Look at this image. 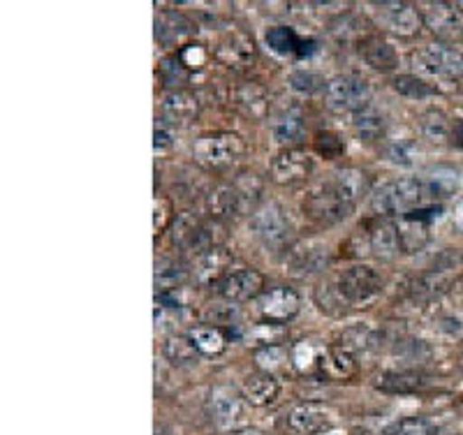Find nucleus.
I'll list each match as a JSON object with an SVG mask.
<instances>
[{
  "label": "nucleus",
  "mask_w": 463,
  "mask_h": 435,
  "mask_svg": "<svg viewBox=\"0 0 463 435\" xmlns=\"http://www.w3.org/2000/svg\"><path fill=\"white\" fill-rule=\"evenodd\" d=\"M260 194H262V181L255 174H239L211 190L206 206L216 221H237L258 209Z\"/></svg>",
  "instance_id": "obj_1"
},
{
  "label": "nucleus",
  "mask_w": 463,
  "mask_h": 435,
  "mask_svg": "<svg viewBox=\"0 0 463 435\" xmlns=\"http://www.w3.org/2000/svg\"><path fill=\"white\" fill-rule=\"evenodd\" d=\"M433 194L431 185L421 179H394L383 184L371 194V209L383 218L403 215L412 209H420Z\"/></svg>",
  "instance_id": "obj_2"
},
{
  "label": "nucleus",
  "mask_w": 463,
  "mask_h": 435,
  "mask_svg": "<svg viewBox=\"0 0 463 435\" xmlns=\"http://www.w3.org/2000/svg\"><path fill=\"white\" fill-rule=\"evenodd\" d=\"M246 153V144L234 132H211L202 135L193 144V157L209 172H227L239 163Z\"/></svg>",
  "instance_id": "obj_3"
},
{
  "label": "nucleus",
  "mask_w": 463,
  "mask_h": 435,
  "mask_svg": "<svg viewBox=\"0 0 463 435\" xmlns=\"http://www.w3.org/2000/svg\"><path fill=\"white\" fill-rule=\"evenodd\" d=\"M221 225L218 221H202L195 213H181L174 222L172 241L184 251H195L197 255L222 243Z\"/></svg>",
  "instance_id": "obj_4"
},
{
  "label": "nucleus",
  "mask_w": 463,
  "mask_h": 435,
  "mask_svg": "<svg viewBox=\"0 0 463 435\" xmlns=\"http://www.w3.org/2000/svg\"><path fill=\"white\" fill-rule=\"evenodd\" d=\"M206 412H209V420L221 430H239L246 424L248 401L243 399L239 389L230 387V384H218L209 392Z\"/></svg>",
  "instance_id": "obj_5"
},
{
  "label": "nucleus",
  "mask_w": 463,
  "mask_h": 435,
  "mask_svg": "<svg viewBox=\"0 0 463 435\" xmlns=\"http://www.w3.org/2000/svg\"><path fill=\"white\" fill-rule=\"evenodd\" d=\"M371 86L357 74H338L329 79L325 89V105L336 114H354L369 105Z\"/></svg>",
  "instance_id": "obj_6"
},
{
  "label": "nucleus",
  "mask_w": 463,
  "mask_h": 435,
  "mask_svg": "<svg viewBox=\"0 0 463 435\" xmlns=\"http://www.w3.org/2000/svg\"><path fill=\"white\" fill-rule=\"evenodd\" d=\"M250 234L258 239L262 246L269 248H280L289 241V234H292V222H289L288 213L280 204L276 202H267V204L258 206V209L250 213Z\"/></svg>",
  "instance_id": "obj_7"
},
{
  "label": "nucleus",
  "mask_w": 463,
  "mask_h": 435,
  "mask_svg": "<svg viewBox=\"0 0 463 435\" xmlns=\"http://www.w3.org/2000/svg\"><path fill=\"white\" fill-rule=\"evenodd\" d=\"M336 285L353 308L366 306L383 292V276L369 264H353L336 276Z\"/></svg>",
  "instance_id": "obj_8"
},
{
  "label": "nucleus",
  "mask_w": 463,
  "mask_h": 435,
  "mask_svg": "<svg viewBox=\"0 0 463 435\" xmlns=\"http://www.w3.org/2000/svg\"><path fill=\"white\" fill-rule=\"evenodd\" d=\"M304 211L313 222H317V225L332 227L347 221V218L353 215L354 204H350V202H345L343 197H338L325 181H320L311 193L306 194Z\"/></svg>",
  "instance_id": "obj_9"
},
{
  "label": "nucleus",
  "mask_w": 463,
  "mask_h": 435,
  "mask_svg": "<svg viewBox=\"0 0 463 435\" xmlns=\"http://www.w3.org/2000/svg\"><path fill=\"white\" fill-rule=\"evenodd\" d=\"M440 215V206H429V209H412L408 213L399 215L396 230H399L401 252H420L431 241V221Z\"/></svg>",
  "instance_id": "obj_10"
},
{
  "label": "nucleus",
  "mask_w": 463,
  "mask_h": 435,
  "mask_svg": "<svg viewBox=\"0 0 463 435\" xmlns=\"http://www.w3.org/2000/svg\"><path fill=\"white\" fill-rule=\"evenodd\" d=\"M255 308H258L260 317L264 325H285V322L295 320L299 315L301 299L299 294L288 285H276L269 288L255 299Z\"/></svg>",
  "instance_id": "obj_11"
},
{
  "label": "nucleus",
  "mask_w": 463,
  "mask_h": 435,
  "mask_svg": "<svg viewBox=\"0 0 463 435\" xmlns=\"http://www.w3.org/2000/svg\"><path fill=\"white\" fill-rule=\"evenodd\" d=\"M334 424V412L325 403L304 401L285 412L283 426L289 435H317L329 430Z\"/></svg>",
  "instance_id": "obj_12"
},
{
  "label": "nucleus",
  "mask_w": 463,
  "mask_h": 435,
  "mask_svg": "<svg viewBox=\"0 0 463 435\" xmlns=\"http://www.w3.org/2000/svg\"><path fill=\"white\" fill-rule=\"evenodd\" d=\"M213 292L221 299L230 301V304H243V301L258 299L260 294L264 292V279L262 273L248 267H237L227 271L216 285Z\"/></svg>",
  "instance_id": "obj_13"
},
{
  "label": "nucleus",
  "mask_w": 463,
  "mask_h": 435,
  "mask_svg": "<svg viewBox=\"0 0 463 435\" xmlns=\"http://www.w3.org/2000/svg\"><path fill=\"white\" fill-rule=\"evenodd\" d=\"M412 58L424 72L433 74V77L452 79V81L463 79V53L454 49L452 44L433 43L420 49Z\"/></svg>",
  "instance_id": "obj_14"
},
{
  "label": "nucleus",
  "mask_w": 463,
  "mask_h": 435,
  "mask_svg": "<svg viewBox=\"0 0 463 435\" xmlns=\"http://www.w3.org/2000/svg\"><path fill=\"white\" fill-rule=\"evenodd\" d=\"M375 22L384 28V31L394 33L399 37H412L420 33L421 12L411 3H375L373 5Z\"/></svg>",
  "instance_id": "obj_15"
},
{
  "label": "nucleus",
  "mask_w": 463,
  "mask_h": 435,
  "mask_svg": "<svg viewBox=\"0 0 463 435\" xmlns=\"http://www.w3.org/2000/svg\"><path fill=\"white\" fill-rule=\"evenodd\" d=\"M424 26L442 40V43H454L463 37V10L458 3H429L421 12Z\"/></svg>",
  "instance_id": "obj_16"
},
{
  "label": "nucleus",
  "mask_w": 463,
  "mask_h": 435,
  "mask_svg": "<svg viewBox=\"0 0 463 435\" xmlns=\"http://www.w3.org/2000/svg\"><path fill=\"white\" fill-rule=\"evenodd\" d=\"M316 169L311 153L301 148H285L271 160V179L280 185H295L306 181Z\"/></svg>",
  "instance_id": "obj_17"
},
{
  "label": "nucleus",
  "mask_w": 463,
  "mask_h": 435,
  "mask_svg": "<svg viewBox=\"0 0 463 435\" xmlns=\"http://www.w3.org/2000/svg\"><path fill=\"white\" fill-rule=\"evenodd\" d=\"M364 246H366V252L375 255L378 260H394L401 252L396 221L380 215L378 221L371 222L369 230L364 232Z\"/></svg>",
  "instance_id": "obj_18"
},
{
  "label": "nucleus",
  "mask_w": 463,
  "mask_h": 435,
  "mask_svg": "<svg viewBox=\"0 0 463 435\" xmlns=\"http://www.w3.org/2000/svg\"><path fill=\"white\" fill-rule=\"evenodd\" d=\"M232 264H234V255L227 248L218 246L197 255L193 273H195L197 283L213 288L227 271H232Z\"/></svg>",
  "instance_id": "obj_19"
},
{
  "label": "nucleus",
  "mask_w": 463,
  "mask_h": 435,
  "mask_svg": "<svg viewBox=\"0 0 463 435\" xmlns=\"http://www.w3.org/2000/svg\"><path fill=\"white\" fill-rule=\"evenodd\" d=\"M316 373L325 380H350L357 373V359L353 352L341 345L322 347Z\"/></svg>",
  "instance_id": "obj_20"
},
{
  "label": "nucleus",
  "mask_w": 463,
  "mask_h": 435,
  "mask_svg": "<svg viewBox=\"0 0 463 435\" xmlns=\"http://www.w3.org/2000/svg\"><path fill=\"white\" fill-rule=\"evenodd\" d=\"M193 22L185 19L181 12L174 10H163L160 14H156V40L165 47H179L193 35Z\"/></svg>",
  "instance_id": "obj_21"
},
{
  "label": "nucleus",
  "mask_w": 463,
  "mask_h": 435,
  "mask_svg": "<svg viewBox=\"0 0 463 435\" xmlns=\"http://www.w3.org/2000/svg\"><path fill=\"white\" fill-rule=\"evenodd\" d=\"M197 111H200V102H197L195 95L181 89L172 90L160 102V114H163L160 121L169 123V126H184V123L195 118Z\"/></svg>",
  "instance_id": "obj_22"
},
{
  "label": "nucleus",
  "mask_w": 463,
  "mask_h": 435,
  "mask_svg": "<svg viewBox=\"0 0 463 435\" xmlns=\"http://www.w3.org/2000/svg\"><path fill=\"white\" fill-rule=\"evenodd\" d=\"M325 184L329 185L338 197L350 202V204H357L359 197H364L366 190H369V179H366V174L359 172V169L354 167L336 169V172H332L329 176H326Z\"/></svg>",
  "instance_id": "obj_23"
},
{
  "label": "nucleus",
  "mask_w": 463,
  "mask_h": 435,
  "mask_svg": "<svg viewBox=\"0 0 463 435\" xmlns=\"http://www.w3.org/2000/svg\"><path fill=\"white\" fill-rule=\"evenodd\" d=\"M216 58L221 63L230 65V68H241V65H248L255 58V47L250 43V37L243 35V33H227L218 43Z\"/></svg>",
  "instance_id": "obj_24"
},
{
  "label": "nucleus",
  "mask_w": 463,
  "mask_h": 435,
  "mask_svg": "<svg viewBox=\"0 0 463 435\" xmlns=\"http://www.w3.org/2000/svg\"><path fill=\"white\" fill-rule=\"evenodd\" d=\"M359 53L371 68L380 70V72H392V70L399 68V53H396L394 44L387 43L380 35L364 37L362 44H359Z\"/></svg>",
  "instance_id": "obj_25"
},
{
  "label": "nucleus",
  "mask_w": 463,
  "mask_h": 435,
  "mask_svg": "<svg viewBox=\"0 0 463 435\" xmlns=\"http://www.w3.org/2000/svg\"><path fill=\"white\" fill-rule=\"evenodd\" d=\"M448 269L452 267H438L431 269V271L421 273L411 283V297L412 301H420V304H427V301L438 299L440 294H445L449 289V279Z\"/></svg>",
  "instance_id": "obj_26"
},
{
  "label": "nucleus",
  "mask_w": 463,
  "mask_h": 435,
  "mask_svg": "<svg viewBox=\"0 0 463 435\" xmlns=\"http://www.w3.org/2000/svg\"><path fill=\"white\" fill-rule=\"evenodd\" d=\"M288 264L297 273H316L325 269L326 248L317 241H301L289 246Z\"/></svg>",
  "instance_id": "obj_27"
},
{
  "label": "nucleus",
  "mask_w": 463,
  "mask_h": 435,
  "mask_svg": "<svg viewBox=\"0 0 463 435\" xmlns=\"http://www.w3.org/2000/svg\"><path fill=\"white\" fill-rule=\"evenodd\" d=\"M429 384H431V378L420 371H392L378 375L375 387L387 393H417L427 392Z\"/></svg>",
  "instance_id": "obj_28"
},
{
  "label": "nucleus",
  "mask_w": 463,
  "mask_h": 435,
  "mask_svg": "<svg viewBox=\"0 0 463 435\" xmlns=\"http://www.w3.org/2000/svg\"><path fill=\"white\" fill-rule=\"evenodd\" d=\"M232 100H234V107L243 116H248V118H264L269 111L267 90L260 84H255V81H243V84H239L234 89Z\"/></svg>",
  "instance_id": "obj_29"
},
{
  "label": "nucleus",
  "mask_w": 463,
  "mask_h": 435,
  "mask_svg": "<svg viewBox=\"0 0 463 435\" xmlns=\"http://www.w3.org/2000/svg\"><path fill=\"white\" fill-rule=\"evenodd\" d=\"M279 380L271 375V373H255L243 384V399L248 401L255 408H264V405H271L279 399Z\"/></svg>",
  "instance_id": "obj_30"
},
{
  "label": "nucleus",
  "mask_w": 463,
  "mask_h": 435,
  "mask_svg": "<svg viewBox=\"0 0 463 435\" xmlns=\"http://www.w3.org/2000/svg\"><path fill=\"white\" fill-rule=\"evenodd\" d=\"M353 126L354 135L362 139V142H378L383 139L384 130H387V118H384L383 111L375 109L373 105H366L362 109H357L353 114Z\"/></svg>",
  "instance_id": "obj_31"
},
{
  "label": "nucleus",
  "mask_w": 463,
  "mask_h": 435,
  "mask_svg": "<svg viewBox=\"0 0 463 435\" xmlns=\"http://www.w3.org/2000/svg\"><path fill=\"white\" fill-rule=\"evenodd\" d=\"M188 336L202 357H221L227 350V334L222 326L197 325L188 331Z\"/></svg>",
  "instance_id": "obj_32"
},
{
  "label": "nucleus",
  "mask_w": 463,
  "mask_h": 435,
  "mask_svg": "<svg viewBox=\"0 0 463 435\" xmlns=\"http://www.w3.org/2000/svg\"><path fill=\"white\" fill-rule=\"evenodd\" d=\"M304 118H301L299 111L295 109H285L280 114L274 116V121H271V135L279 144L288 147V144H297L304 139Z\"/></svg>",
  "instance_id": "obj_33"
},
{
  "label": "nucleus",
  "mask_w": 463,
  "mask_h": 435,
  "mask_svg": "<svg viewBox=\"0 0 463 435\" xmlns=\"http://www.w3.org/2000/svg\"><path fill=\"white\" fill-rule=\"evenodd\" d=\"M185 279H188V269L179 260H172V257L156 260V273H153L156 292H169V289L184 288Z\"/></svg>",
  "instance_id": "obj_34"
},
{
  "label": "nucleus",
  "mask_w": 463,
  "mask_h": 435,
  "mask_svg": "<svg viewBox=\"0 0 463 435\" xmlns=\"http://www.w3.org/2000/svg\"><path fill=\"white\" fill-rule=\"evenodd\" d=\"M163 352H165V357H167L174 366H179V368L195 366L197 359L202 357L200 352H197V347L193 345V341H190L188 334L169 336L167 341H165Z\"/></svg>",
  "instance_id": "obj_35"
},
{
  "label": "nucleus",
  "mask_w": 463,
  "mask_h": 435,
  "mask_svg": "<svg viewBox=\"0 0 463 435\" xmlns=\"http://www.w3.org/2000/svg\"><path fill=\"white\" fill-rule=\"evenodd\" d=\"M452 126L454 121H449L448 114L440 109L424 111L420 118L421 135L427 137L429 142L433 144H445L448 139H452Z\"/></svg>",
  "instance_id": "obj_36"
},
{
  "label": "nucleus",
  "mask_w": 463,
  "mask_h": 435,
  "mask_svg": "<svg viewBox=\"0 0 463 435\" xmlns=\"http://www.w3.org/2000/svg\"><path fill=\"white\" fill-rule=\"evenodd\" d=\"M316 304L320 306L322 313L332 315V317H343L353 310V306L347 304L345 297L338 289L336 280H326V283L317 285L316 289Z\"/></svg>",
  "instance_id": "obj_37"
},
{
  "label": "nucleus",
  "mask_w": 463,
  "mask_h": 435,
  "mask_svg": "<svg viewBox=\"0 0 463 435\" xmlns=\"http://www.w3.org/2000/svg\"><path fill=\"white\" fill-rule=\"evenodd\" d=\"M267 44L269 49H274L276 53H283V56H292V53L304 56L306 53L304 47L311 43H304V40L292 31V28L274 26L267 31Z\"/></svg>",
  "instance_id": "obj_38"
},
{
  "label": "nucleus",
  "mask_w": 463,
  "mask_h": 435,
  "mask_svg": "<svg viewBox=\"0 0 463 435\" xmlns=\"http://www.w3.org/2000/svg\"><path fill=\"white\" fill-rule=\"evenodd\" d=\"M394 90L403 98H411V100H424V98H431L436 95V89L431 84H427L424 79L415 77V74H399V77L392 81Z\"/></svg>",
  "instance_id": "obj_39"
},
{
  "label": "nucleus",
  "mask_w": 463,
  "mask_h": 435,
  "mask_svg": "<svg viewBox=\"0 0 463 435\" xmlns=\"http://www.w3.org/2000/svg\"><path fill=\"white\" fill-rule=\"evenodd\" d=\"M289 89L299 95H316L317 90H325V77L313 70H297V72L289 74Z\"/></svg>",
  "instance_id": "obj_40"
},
{
  "label": "nucleus",
  "mask_w": 463,
  "mask_h": 435,
  "mask_svg": "<svg viewBox=\"0 0 463 435\" xmlns=\"http://www.w3.org/2000/svg\"><path fill=\"white\" fill-rule=\"evenodd\" d=\"M188 74L190 72L181 63L179 53H172V56L163 58V63H160V79H163L165 86H172L174 90H179V86L185 84Z\"/></svg>",
  "instance_id": "obj_41"
},
{
  "label": "nucleus",
  "mask_w": 463,
  "mask_h": 435,
  "mask_svg": "<svg viewBox=\"0 0 463 435\" xmlns=\"http://www.w3.org/2000/svg\"><path fill=\"white\" fill-rule=\"evenodd\" d=\"M255 362H258V366L262 368V373H271V375H274V371L283 368V364L288 362V357H285L283 347L264 345L262 350H258V355H255Z\"/></svg>",
  "instance_id": "obj_42"
},
{
  "label": "nucleus",
  "mask_w": 463,
  "mask_h": 435,
  "mask_svg": "<svg viewBox=\"0 0 463 435\" xmlns=\"http://www.w3.org/2000/svg\"><path fill=\"white\" fill-rule=\"evenodd\" d=\"M390 435H436V426L421 417H408V420L399 421L390 430Z\"/></svg>",
  "instance_id": "obj_43"
},
{
  "label": "nucleus",
  "mask_w": 463,
  "mask_h": 435,
  "mask_svg": "<svg viewBox=\"0 0 463 435\" xmlns=\"http://www.w3.org/2000/svg\"><path fill=\"white\" fill-rule=\"evenodd\" d=\"M174 222V209L172 202L167 197H156L153 200V232L160 234V232L167 230Z\"/></svg>",
  "instance_id": "obj_44"
},
{
  "label": "nucleus",
  "mask_w": 463,
  "mask_h": 435,
  "mask_svg": "<svg viewBox=\"0 0 463 435\" xmlns=\"http://www.w3.org/2000/svg\"><path fill=\"white\" fill-rule=\"evenodd\" d=\"M176 53H179L181 63L185 65L188 72H193V70H202L206 65V61H209V52H206L202 44H185V47H181Z\"/></svg>",
  "instance_id": "obj_45"
},
{
  "label": "nucleus",
  "mask_w": 463,
  "mask_h": 435,
  "mask_svg": "<svg viewBox=\"0 0 463 435\" xmlns=\"http://www.w3.org/2000/svg\"><path fill=\"white\" fill-rule=\"evenodd\" d=\"M239 317V308L234 304H218V306H211L209 310H206V320H209V325H234Z\"/></svg>",
  "instance_id": "obj_46"
},
{
  "label": "nucleus",
  "mask_w": 463,
  "mask_h": 435,
  "mask_svg": "<svg viewBox=\"0 0 463 435\" xmlns=\"http://www.w3.org/2000/svg\"><path fill=\"white\" fill-rule=\"evenodd\" d=\"M316 147L317 151L325 153V156H338V153L345 151L341 139H338L336 135H332V132H320L316 139Z\"/></svg>",
  "instance_id": "obj_47"
},
{
  "label": "nucleus",
  "mask_w": 463,
  "mask_h": 435,
  "mask_svg": "<svg viewBox=\"0 0 463 435\" xmlns=\"http://www.w3.org/2000/svg\"><path fill=\"white\" fill-rule=\"evenodd\" d=\"M153 137H156V151H167L169 147L174 144L172 139V132L167 130V123H156V132H153Z\"/></svg>",
  "instance_id": "obj_48"
},
{
  "label": "nucleus",
  "mask_w": 463,
  "mask_h": 435,
  "mask_svg": "<svg viewBox=\"0 0 463 435\" xmlns=\"http://www.w3.org/2000/svg\"><path fill=\"white\" fill-rule=\"evenodd\" d=\"M452 142L457 144V147L463 151V121H454V126H452Z\"/></svg>",
  "instance_id": "obj_49"
},
{
  "label": "nucleus",
  "mask_w": 463,
  "mask_h": 435,
  "mask_svg": "<svg viewBox=\"0 0 463 435\" xmlns=\"http://www.w3.org/2000/svg\"><path fill=\"white\" fill-rule=\"evenodd\" d=\"M454 225L463 232V200L454 206Z\"/></svg>",
  "instance_id": "obj_50"
},
{
  "label": "nucleus",
  "mask_w": 463,
  "mask_h": 435,
  "mask_svg": "<svg viewBox=\"0 0 463 435\" xmlns=\"http://www.w3.org/2000/svg\"><path fill=\"white\" fill-rule=\"evenodd\" d=\"M232 435H260L258 430H234Z\"/></svg>",
  "instance_id": "obj_51"
},
{
  "label": "nucleus",
  "mask_w": 463,
  "mask_h": 435,
  "mask_svg": "<svg viewBox=\"0 0 463 435\" xmlns=\"http://www.w3.org/2000/svg\"><path fill=\"white\" fill-rule=\"evenodd\" d=\"M458 368H461V373H463V347H461V352H458Z\"/></svg>",
  "instance_id": "obj_52"
},
{
  "label": "nucleus",
  "mask_w": 463,
  "mask_h": 435,
  "mask_svg": "<svg viewBox=\"0 0 463 435\" xmlns=\"http://www.w3.org/2000/svg\"><path fill=\"white\" fill-rule=\"evenodd\" d=\"M458 7H461V10H463V3H458Z\"/></svg>",
  "instance_id": "obj_53"
}]
</instances>
